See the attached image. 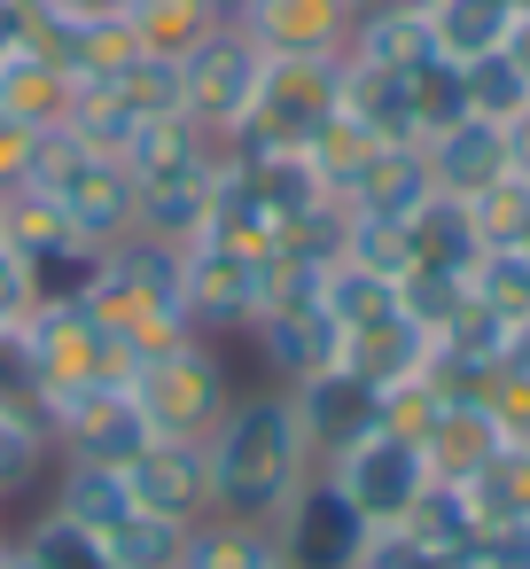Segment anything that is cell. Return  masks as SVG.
<instances>
[{
    "instance_id": "6da1fadb",
    "label": "cell",
    "mask_w": 530,
    "mask_h": 569,
    "mask_svg": "<svg viewBox=\"0 0 530 569\" xmlns=\"http://www.w3.org/2000/svg\"><path fill=\"white\" fill-rule=\"evenodd\" d=\"M211 452V499L219 515H242V522H273L281 499L312 476V445L297 429V406L281 382H258V390H234V406L219 413V429L203 437Z\"/></svg>"
},
{
    "instance_id": "7a4b0ae2",
    "label": "cell",
    "mask_w": 530,
    "mask_h": 569,
    "mask_svg": "<svg viewBox=\"0 0 530 569\" xmlns=\"http://www.w3.org/2000/svg\"><path fill=\"white\" fill-rule=\"evenodd\" d=\"M32 188H48L71 219L79 242L94 250H118L141 234V188L126 172V157H102V149H79L71 133H40V172Z\"/></svg>"
},
{
    "instance_id": "3957f363",
    "label": "cell",
    "mask_w": 530,
    "mask_h": 569,
    "mask_svg": "<svg viewBox=\"0 0 530 569\" xmlns=\"http://www.w3.org/2000/svg\"><path fill=\"white\" fill-rule=\"evenodd\" d=\"M133 406L149 413V437H188V445H203V437L219 429V413L234 406V367H227L219 336H180L172 351L141 359Z\"/></svg>"
},
{
    "instance_id": "277c9868",
    "label": "cell",
    "mask_w": 530,
    "mask_h": 569,
    "mask_svg": "<svg viewBox=\"0 0 530 569\" xmlns=\"http://www.w3.org/2000/svg\"><path fill=\"white\" fill-rule=\"evenodd\" d=\"M32 336V359H40V382H48V413L56 398H79V390H133L141 359L87 312V305H40L24 320Z\"/></svg>"
},
{
    "instance_id": "5b68a950",
    "label": "cell",
    "mask_w": 530,
    "mask_h": 569,
    "mask_svg": "<svg viewBox=\"0 0 530 569\" xmlns=\"http://www.w3.org/2000/svg\"><path fill=\"white\" fill-rule=\"evenodd\" d=\"M336 87H343V56H266L242 133L273 149H304L336 118Z\"/></svg>"
},
{
    "instance_id": "8992f818",
    "label": "cell",
    "mask_w": 530,
    "mask_h": 569,
    "mask_svg": "<svg viewBox=\"0 0 530 569\" xmlns=\"http://www.w3.org/2000/svg\"><path fill=\"white\" fill-rule=\"evenodd\" d=\"M172 71H180V118H196L203 133H242V118H250V102H258L266 56L250 48L242 24H219V32L196 40Z\"/></svg>"
},
{
    "instance_id": "52a82bcc",
    "label": "cell",
    "mask_w": 530,
    "mask_h": 569,
    "mask_svg": "<svg viewBox=\"0 0 530 569\" xmlns=\"http://www.w3.org/2000/svg\"><path fill=\"white\" fill-rule=\"evenodd\" d=\"M320 476H328V483L367 515V530L406 522V515H413V499L437 483V476H429V460H421V445H406V437H390V429H367V437H359V445H343Z\"/></svg>"
},
{
    "instance_id": "ba28073f",
    "label": "cell",
    "mask_w": 530,
    "mask_h": 569,
    "mask_svg": "<svg viewBox=\"0 0 530 569\" xmlns=\"http://www.w3.org/2000/svg\"><path fill=\"white\" fill-rule=\"evenodd\" d=\"M266 530H273L281 569H359V553H367V515H359L320 468L281 499V515H273Z\"/></svg>"
},
{
    "instance_id": "9c48e42d",
    "label": "cell",
    "mask_w": 530,
    "mask_h": 569,
    "mask_svg": "<svg viewBox=\"0 0 530 569\" xmlns=\"http://www.w3.org/2000/svg\"><path fill=\"white\" fill-rule=\"evenodd\" d=\"M180 305L196 336H250L258 305H266V258H242L211 234H196L180 250Z\"/></svg>"
},
{
    "instance_id": "30bf717a",
    "label": "cell",
    "mask_w": 530,
    "mask_h": 569,
    "mask_svg": "<svg viewBox=\"0 0 530 569\" xmlns=\"http://www.w3.org/2000/svg\"><path fill=\"white\" fill-rule=\"evenodd\" d=\"M149 413L133 406V390H79L56 398L48 413V452L56 460H87V468H133L149 452Z\"/></svg>"
},
{
    "instance_id": "8fae6325",
    "label": "cell",
    "mask_w": 530,
    "mask_h": 569,
    "mask_svg": "<svg viewBox=\"0 0 530 569\" xmlns=\"http://www.w3.org/2000/svg\"><path fill=\"white\" fill-rule=\"evenodd\" d=\"M250 336H258L273 382H304V375H320V367L343 359V320L328 312L320 289H281V297H266V312L250 320Z\"/></svg>"
},
{
    "instance_id": "7c38bea8",
    "label": "cell",
    "mask_w": 530,
    "mask_h": 569,
    "mask_svg": "<svg viewBox=\"0 0 530 569\" xmlns=\"http://www.w3.org/2000/svg\"><path fill=\"white\" fill-rule=\"evenodd\" d=\"M281 390H289V406H297V429H304V445H312V468H328L343 445H359L367 429H382V390L359 382L343 359L320 367V375H304V382H281Z\"/></svg>"
},
{
    "instance_id": "4fadbf2b",
    "label": "cell",
    "mask_w": 530,
    "mask_h": 569,
    "mask_svg": "<svg viewBox=\"0 0 530 569\" xmlns=\"http://www.w3.org/2000/svg\"><path fill=\"white\" fill-rule=\"evenodd\" d=\"M126 483H133V499L149 507V515H164V522H203V515H219V499H211V452L203 445H188V437H157L133 468H126Z\"/></svg>"
},
{
    "instance_id": "5bb4252c",
    "label": "cell",
    "mask_w": 530,
    "mask_h": 569,
    "mask_svg": "<svg viewBox=\"0 0 530 569\" xmlns=\"http://www.w3.org/2000/svg\"><path fill=\"white\" fill-rule=\"evenodd\" d=\"M359 0H250L234 17L258 56H343Z\"/></svg>"
},
{
    "instance_id": "9a60e30c",
    "label": "cell",
    "mask_w": 530,
    "mask_h": 569,
    "mask_svg": "<svg viewBox=\"0 0 530 569\" xmlns=\"http://www.w3.org/2000/svg\"><path fill=\"white\" fill-rule=\"evenodd\" d=\"M421 157H429V180H437V196H452V203H476L483 188H499V180H507V126L460 118V126L429 133V141H421Z\"/></svg>"
},
{
    "instance_id": "2e32d148",
    "label": "cell",
    "mask_w": 530,
    "mask_h": 569,
    "mask_svg": "<svg viewBox=\"0 0 530 569\" xmlns=\"http://www.w3.org/2000/svg\"><path fill=\"white\" fill-rule=\"evenodd\" d=\"M429 196H437V180H429L421 141H382L336 203H343V211H359V219H413Z\"/></svg>"
},
{
    "instance_id": "e0dca14e",
    "label": "cell",
    "mask_w": 530,
    "mask_h": 569,
    "mask_svg": "<svg viewBox=\"0 0 530 569\" xmlns=\"http://www.w3.org/2000/svg\"><path fill=\"white\" fill-rule=\"evenodd\" d=\"M491 452H507V437H499L491 406H483V398H444V413H437V421H429V437H421L429 476H437V483H468Z\"/></svg>"
},
{
    "instance_id": "ac0fdd59",
    "label": "cell",
    "mask_w": 530,
    "mask_h": 569,
    "mask_svg": "<svg viewBox=\"0 0 530 569\" xmlns=\"http://www.w3.org/2000/svg\"><path fill=\"white\" fill-rule=\"evenodd\" d=\"M421 17H429V40H437L444 63H483L514 40L522 0H429Z\"/></svg>"
},
{
    "instance_id": "d6986e66",
    "label": "cell",
    "mask_w": 530,
    "mask_h": 569,
    "mask_svg": "<svg viewBox=\"0 0 530 569\" xmlns=\"http://www.w3.org/2000/svg\"><path fill=\"white\" fill-rule=\"evenodd\" d=\"M343 56L367 63V71H421V63L437 56V40H429V17H421V9L367 0V9L351 17V48H343Z\"/></svg>"
},
{
    "instance_id": "ffe728a7",
    "label": "cell",
    "mask_w": 530,
    "mask_h": 569,
    "mask_svg": "<svg viewBox=\"0 0 530 569\" xmlns=\"http://www.w3.org/2000/svg\"><path fill=\"white\" fill-rule=\"evenodd\" d=\"M336 110H343L351 126H367L374 141H421V133H413V87H406V71H367V63L343 56Z\"/></svg>"
},
{
    "instance_id": "44dd1931",
    "label": "cell",
    "mask_w": 530,
    "mask_h": 569,
    "mask_svg": "<svg viewBox=\"0 0 530 569\" xmlns=\"http://www.w3.org/2000/svg\"><path fill=\"white\" fill-rule=\"evenodd\" d=\"M48 507L56 515H71L79 530H94V538H110L141 499H133V483H126V468H87V460H56V491H48Z\"/></svg>"
},
{
    "instance_id": "7402d4cb",
    "label": "cell",
    "mask_w": 530,
    "mask_h": 569,
    "mask_svg": "<svg viewBox=\"0 0 530 569\" xmlns=\"http://www.w3.org/2000/svg\"><path fill=\"white\" fill-rule=\"evenodd\" d=\"M71 94H79V79L56 71L48 56L0 63V118H17V126H32V133H56V126L71 118Z\"/></svg>"
},
{
    "instance_id": "603a6c76",
    "label": "cell",
    "mask_w": 530,
    "mask_h": 569,
    "mask_svg": "<svg viewBox=\"0 0 530 569\" xmlns=\"http://www.w3.org/2000/svg\"><path fill=\"white\" fill-rule=\"evenodd\" d=\"M180 569H281V553H273V530H266V522L203 515V522H188Z\"/></svg>"
},
{
    "instance_id": "cb8c5ba5",
    "label": "cell",
    "mask_w": 530,
    "mask_h": 569,
    "mask_svg": "<svg viewBox=\"0 0 530 569\" xmlns=\"http://www.w3.org/2000/svg\"><path fill=\"white\" fill-rule=\"evenodd\" d=\"M406 242H413V273H460V281H468V266L483 258V250H476V227H468V211H460L452 196H429V203L406 219Z\"/></svg>"
},
{
    "instance_id": "d4e9b609",
    "label": "cell",
    "mask_w": 530,
    "mask_h": 569,
    "mask_svg": "<svg viewBox=\"0 0 530 569\" xmlns=\"http://www.w3.org/2000/svg\"><path fill=\"white\" fill-rule=\"evenodd\" d=\"M102 266H110V250H94V242H79V234H63V242L32 250V258H24L32 312H40V305H87V297H94V281H102Z\"/></svg>"
},
{
    "instance_id": "484cf974",
    "label": "cell",
    "mask_w": 530,
    "mask_h": 569,
    "mask_svg": "<svg viewBox=\"0 0 530 569\" xmlns=\"http://www.w3.org/2000/svg\"><path fill=\"white\" fill-rule=\"evenodd\" d=\"M126 24H133V40L149 48V56H164V63H180L196 40H211L227 17L211 9V0H126Z\"/></svg>"
},
{
    "instance_id": "4316f807",
    "label": "cell",
    "mask_w": 530,
    "mask_h": 569,
    "mask_svg": "<svg viewBox=\"0 0 530 569\" xmlns=\"http://www.w3.org/2000/svg\"><path fill=\"white\" fill-rule=\"evenodd\" d=\"M17 546H24L40 569H118V561H110V546H102L94 530H79L71 515H56V507L24 515V522H17Z\"/></svg>"
},
{
    "instance_id": "83f0119b",
    "label": "cell",
    "mask_w": 530,
    "mask_h": 569,
    "mask_svg": "<svg viewBox=\"0 0 530 569\" xmlns=\"http://www.w3.org/2000/svg\"><path fill=\"white\" fill-rule=\"evenodd\" d=\"M460 94H468V118L514 126V118L530 110V71L499 48V56H483V63H460Z\"/></svg>"
},
{
    "instance_id": "f1b7e54d",
    "label": "cell",
    "mask_w": 530,
    "mask_h": 569,
    "mask_svg": "<svg viewBox=\"0 0 530 569\" xmlns=\"http://www.w3.org/2000/svg\"><path fill=\"white\" fill-rule=\"evenodd\" d=\"M468 305H483L491 320H530V258L522 250H483L468 266Z\"/></svg>"
},
{
    "instance_id": "f546056e",
    "label": "cell",
    "mask_w": 530,
    "mask_h": 569,
    "mask_svg": "<svg viewBox=\"0 0 530 569\" xmlns=\"http://www.w3.org/2000/svg\"><path fill=\"white\" fill-rule=\"evenodd\" d=\"M0 413L48 437V382H40V359H32V336L24 328L0 336Z\"/></svg>"
},
{
    "instance_id": "4dcf8cb0",
    "label": "cell",
    "mask_w": 530,
    "mask_h": 569,
    "mask_svg": "<svg viewBox=\"0 0 530 569\" xmlns=\"http://www.w3.org/2000/svg\"><path fill=\"white\" fill-rule=\"evenodd\" d=\"M374 149H382V141H374L367 126H351V118L336 110V118H328V126H320V133L304 141V164H312V180H320L328 196H343V188L359 180V164H367Z\"/></svg>"
},
{
    "instance_id": "1f68e13d",
    "label": "cell",
    "mask_w": 530,
    "mask_h": 569,
    "mask_svg": "<svg viewBox=\"0 0 530 569\" xmlns=\"http://www.w3.org/2000/svg\"><path fill=\"white\" fill-rule=\"evenodd\" d=\"M102 546H110V561H118V569H180L188 530H180V522H164V515H149V507H133Z\"/></svg>"
},
{
    "instance_id": "d6a6232c",
    "label": "cell",
    "mask_w": 530,
    "mask_h": 569,
    "mask_svg": "<svg viewBox=\"0 0 530 569\" xmlns=\"http://www.w3.org/2000/svg\"><path fill=\"white\" fill-rule=\"evenodd\" d=\"M343 266H367V273H382V281H406L413 273V242H406V219H359L351 211V227H343V250H336Z\"/></svg>"
},
{
    "instance_id": "836d02e7",
    "label": "cell",
    "mask_w": 530,
    "mask_h": 569,
    "mask_svg": "<svg viewBox=\"0 0 530 569\" xmlns=\"http://www.w3.org/2000/svg\"><path fill=\"white\" fill-rule=\"evenodd\" d=\"M406 87H413V133H421V141L468 118V94H460V63L429 56L421 71H406Z\"/></svg>"
},
{
    "instance_id": "e575fe53",
    "label": "cell",
    "mask_w": 530,
    "mask_h": 569,
    "mask_svg": "<svg viewBox=\"0 0 530 569\" xmlns=\"http://www.w3.org/2000/svg\"><path fill=\"white\" fill-rule=\"evenodd\" d=\"M48 468H56L48 437H40V429H24V421H9V413H0V507H17V499H32Z\"/></svg>"
},
{
    "instance_id": "d590c367",
    "label": "cell",
    "mask_w": 530,
    "mask_h": 569,
    "mask_svg": "<svg viewBox=\"0 0 530 569\" xmlns=\"http://www.w3.org/2000/svg\"><path fill=\"white\" fill-rule=\"evenodd\" d=\"M460 211H468V227H476V250H514L522 227H530V188L499 180V188H483V196L460 203Z\"/></svg>"
},
{
    "instance_id": "8d00e7d4",
    "label": "cell",
    "mask_w": 530,
    "mask_h": 569,
    "mask_svg": "<svg viewBox=\"0 0 530 569\" xmlns=\"http://www.w3.org/2000/svg\"><path fill=\"white\" fill-rule=\"evenodd\" d=\"M359 569H476V561H468V553H437V546H421L406 522H390V530H367Z\"/></svg>"
},
{
    "instance_id": "74e56055",
    "label": "cell",
    "mask_w": 530,
    "mask_h": 569,
    "mask_svg": "<svg viewBox=\"0 0 530 569\" xmlns=\"http://www.w3.org/2000/svg\"><path fill=\"white\" fill-rule=\"evenodd\" d=\"M437 413H444V390H437L429 375H413V382H390V390H382V429H390V437H406V445H421Z\"/></svg>"
},
{
    "instance_id": "f35d334b",
    "label": "cell",
    "mask_w": 530,
    "mask_h": 569,
    "mask_svg": "<svg viewBox=\"0 0 530 569\" xmlns=\"http://www.w3.org/2000/svg\"><path fill=\"white\" fill-rule=\"evenodd\" d=\"M468 561H476V569H530V515H507V522L476 530Z\"/></svg>"
},
{
    "instance_id": "ab89813d",
    "label": "cell",
    "mask_w": 530,
    "mask_h": 569,
    "mask_svg": "<svg viewBox=\"0 0 530 569\" xmlns=\"http://www.w3.org/2000/svg\"><path fill=\"white\" fill-rule=\"evenodd\" d=\"M32 172H40V133L17 126V118H0V196L32 188Z\"/></svg>"
},
{
    "instance_id": "60d3db41",
    "label": "cell",
    "mask_w": 530,
    "mask_h": 569,
    "mask_svg": "<svg viewBox=\"0 0 530 569\" xmlns=\"http://www.w3.org/2000/svg\"><path fill=\"white\" fill-rule=\"evenodd\" d=\"M40 48V0H0V63Z\"/></svg>"
},
{
    "instance_id": "b9f144b4",
    "label": "cell",
    "mask_w": 530,
    "mask_h": 569,
    "mask_svg": "<svg viewBox=\"0 0 530 569\" xmlns=\"http://www.w3.org/2000/svg\"><path fill=\"white\" fill-rule=\"evenodd\" d=\"M32 320V289H24V258L17 250H0V336L24 328Z\"/></svg>"
},
{
    "instance_id": "7bdbcfd3",
    "label": "cell",
    "mask_w": 530,
    "mask_h": 569,
    "mask_svg": "<svg viewBox=\"0 0 530 569\" xmlns=\"http://www.w3.org/2000/svg\"><path fill=\"white\" fill-rule=\"evenodd\" d=\"M40 9L63 24H94V17H126V0H40Z\"/></svg>"
},
{
    "instance_id": "ee69618b",
    "label": "cell",
    "mask_w": 530,
    "mask_h": 569,
    "mask_svg": "<svg viewBox=\"0 0 530 569\" xmlns=\"http://www.w3.org/2000/svg\"><path fill=\"white\" fill-rule=\"evenodd\" d=\"M507 180H514V188H530V110L507 126Z\"/></svg>"
},
{
    "instance_id": "f6af8a7d",
    "label": "cell",
    "mask_w": 530,
    "mask_h": 569,
    "mask_svg": "<svg viewBox=\"0 0 530 569\" xmlns=\"http://www.w3.org/2000/svg\"><path fill=\"white\" fill-rule=\"evenodd\" d=\"M507 56H514V63L530 71V9H522V24H514V40H507Z\"/></svg>"
},
{
    "instance_id": "bcb514c9",
    "label": "cell",
    "mask_w": 530,
    "mask_h": 569,
    "mask_svg": "<svg viewBox=\"0 0 530 569\" xmlns=\"http://www.w3.org/2000/svg\"><path fill=\"white\" fill-rule=\"evenodd\" d=\"M0 569H40V561H32L24 546H9V561H0Z\"/></svg>"
},
{
    "instance_id": "7dc6e473",
    "label": "cell",
    "mask_w": 530,
    "mask_h": 569,
    "mask_svg": "<svg viewBox=\"0 0 530 569\" xmlns=\"http://www.w3.org/2000/svg\"><path fill=\"white\" fill-rule=\"evenodd\" d=\"M211 9H219V17H227V24H234V17H242V9H250V0H211Z\"/></svg>"
},
{
    "instance_id": "c3c4849f",
    "label": "cell",
    "mask_w": 530,
    "mask_h": 569,
    "mask_svg": "<svg viewBox=\"0 0 530 569\" xmlns=\"http://www.w3.org/2000/svg\"><path fill=\"white\" fill-rule=\"evenodd\" d=\"M9 546H17V530H9V522H0V561H9Z\"/></svg>"
},
{
    "instance_id": "681fc988",
    "label": "cell",
    "mask_w": 530,
    "mask_h": 569,
    "mask_svg": "<svg viewBox=\"0 0 530 569\" xmlns=\"http://www.w3.org/2000/svg\"><path fill=\"white\" fill-rule=\"evenodd\" d=\"M359 9H367V0H359ZM398 9H429V0H398Z\"/></svg>"
}]
</instances>
